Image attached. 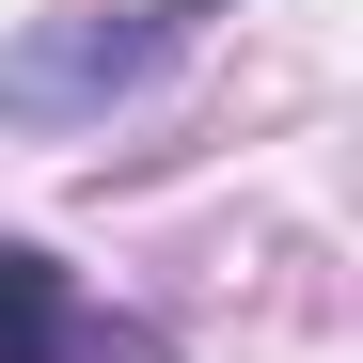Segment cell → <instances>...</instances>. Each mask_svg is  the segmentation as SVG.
Returning <instances> with one entry per match:
<instances>
[{
    "instance_id": "cell-1",
    "label": "cell",
    "mask_w": 363,
    "mask_h": 363,
    "mask_svg": "<svg viewBox=\"0 0 363 363\" xmlns=\"http://www.w3.org/2000/svg\"><path fill=\"white\" fill-rule=\"evenodd\" d=\"M206 0H174V16H143V32H64V48H0V111H64V95H111V79H143L174 32H190Z\"/></svg>"
},
{
    "instance_id": "cell-2",
    "label": "cell",
    "mask_w": 363,
    "mask_h": 363,
    "mask_svg": "<svg viewBox=\"0 0 363 363\" xmlns=\"http://www.w3.org/2000/svg\"><path fill=\"white\" fill-rule=\"evenodd\" d=\"M64 347H79V300H64V269L0 237V363H64Z\"/></svg>"
}]
</instances>
